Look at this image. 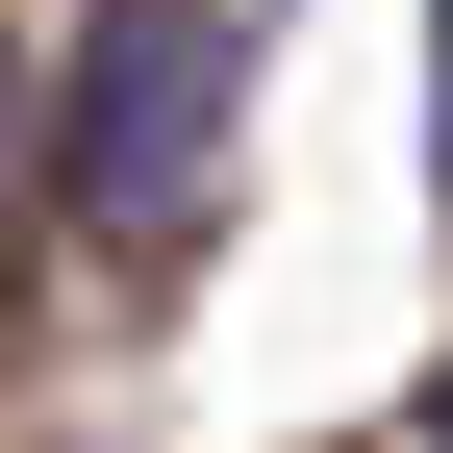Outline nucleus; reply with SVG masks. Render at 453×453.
Listing matches in <instances>:
<instances>
[{
	"mask_svg": "<svg viewBox=\"0 0 453 453\" xmlns=\"http://www.w3.org/2000/svg\"><path fill=\"white\" fill-rule=\"evenodd\" d=\"M428 151H453V0H428Z\"/></svg>",
	"mask_w": 453,
	"mask_h": 453,
	"instance_id": "nucleus-3",
	"label": "nucleus"
},
{
	"mask_svg": "<svg viewBox=\"0 0 453 453\" xmlns=\"http://www.w3.org/2000/svg\"><path fill=\"white\" fill-rule=\"evenodd\" d=\"M428 453H453V378H428Z\"/></svg>",
	"mask_w": 453,
	"mask_h": 453,
	"instance_id": "nucleus-4",
	"label": "nucleus"
},
{
	"mask_svg": "<svg viewBox=\"0 0 453 453\" xmlns=\"http://www.w3.org/2000/svg\"><path fill=\"white\" fill-rule=\"evenodd\" d=\"M26 177H50V101H26V76H0V202H26Z\"/></svg>",
	"mask_w": 453,
	"mask_h": 453,
	"instance_id": "nucleus-2",
	"label": "nucleus"
},
{
	"mask_svg": "<svg viewBox=\"0 0 453 453\" xmlns=\"http://www.w3.org/2000/svg\"><path fill=\"white\" fill-rule=\"evenodd\" d=\"M226 127H252V26H226V0H76V76H50V226L177 252V226L226 202Z\"/></svg>",
	"mask_w": 453,
	"mask_h": 453,
	"instance_id": "nucleus-1",
	"label": "nucleus"
}]
</instances>
